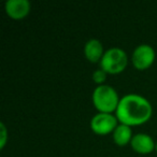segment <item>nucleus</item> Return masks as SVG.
<instances>
[{
	"instance_id": "obj_1",
	"label": "nucleus",
	"mask_w": 157,
	"mask_h": 157,
	"mask_svg": "<svg viewBox=\"0 0 157 157\" xmlns=\"http://www.w3.org/2000/svg\"><path fill=\"white\" fill-rule=\"evenodd\" d=\"M115 115L121 124L130 127L140 126L147 123L152 117L153 107L142 95L126 94L121 97Z\"/></svg>"
},
{
	"instance_id": "obj_2",
	"label": "nucleus",
	"mask_w": 157,
	"mask_h": 157,
	"mask_svg": "<svg viewBox=\"0 0 157 157\" xmlns=\"http://www.w3.org/2000/svg\"><path fill=\"white\" fill-rule=\"evenodd\" d=\"M121 97L116 90L108 84L96 86L92 95V101L96 110L101 113H114L117 110Z\"/></svg>"
},
{
	"instance_id": "obj_3",
	"label": "nucleus",
	"mask_w": 157,
	"mask_h": 157,
	"mask_svg": "<svg viewBox=\"0 0 157 157\" xmlns=\"http://www.w3.org/2000/svg\"><path fill=\"white\" fill-rule=\"evenodd\" d=\"M99 65L108 74H118L128 66V55L121 48H110L105 50Z\"/></svg>"
},
{
	"instance_id": "obj_4",
	"label": "nucleus",
	"mask_w": 157,
	"mask_h": 157,
	"mask_svg": "<svg viewBox=\"0 0 157 157\" xmlns=\"http://www.w3.org/2000/svg\"><path fill=\"white\" fill-rule=\"evenodd\" d=\"M118 124H120V122H118L115 114L98 112L92 117L90 126L92 131L96 135L105 136L109 133H113Z\"/></svg>"
},
{
	"instance_id": "obj_5",
	"label": "nucleus",
	"mask_w": 157,
	"mask_h": 157,
	"mask_svg": "<svg viewBox=\"0 0 157 157\" xmlns=\"http://www.w3.org/2000/svg\"><path fill=\"white\" fill-rule=\"evenodd\" d=\"M156 58V53L152 45L150 44H140L133 50L131 54V63L137 70L143 71L154 63Z\"/></svg>"
},
{
	"instance_id": "obj_6",
	"label": "nucleus",
	"mask_w": 157,
	"mask_h": 157,
	"mask_svg": "<svg viewBox=\"0 0 157 157\" xmlns=\"http://www.w3.org/2000/svg\"><path fill=\"white\" fill-rule=\"evenodd\" d=\"M31 10L29 0H7L5 3V11L10 18L14 21L24 20L28 16Z\"/></svg>"
},
{
	"instance_id": "obj_7",
	"label": "nucleus",
	"mask_w": 157,
	"mask_h": 157,
	"mask_svg": "<svg viewBox=\"0 0 157 157\" xmlns=\"http://www.w3.org/2000/svg\"><path fill=\"white\" fill-rule=\"evenodd\" d=\"M130 146L136 153L141 155H146L155 151L156 142L147 133L139 132L133 135L130 142Z\"/></svg>"
},
{
	"instance_id": "obj_8",
	"label": "nucleus",
	"mask_w": 157,
	"mask_h": 157,
	"mask_svg": "<svg viewBox=\"0 0 157 157\" xmlns=\"http://www.w3.org/2000/svg\"><path fill=\"white\" fill-rule=\"evenodd\" d=\"M103 44L98 39H90L84 45V56L90 63H100L103 54H105Z\"/></svg>"
},
{
	"instance_id": "obj_9",
	"label": "nucleus",
	"mask_w": 157,
	"mask_h": 157,
	"mask_svg": "<svg viewBox=\"0 0 157 157\" xmlns=\"http://www.w3.org/2000/svg\"><path fill=\"white\" fill-rule=\"evenodd\" d=\"M133 137L131 127L125 124H118L115 130L112 133V138L116 145L118 146H126L127 144H130L131 139Z\"/></svg>"
},
{
	"instance_id": "obj_10",
	"label": "nucleus",
	"mask_w": 157,
	"mask_h": 157,
	"mask_svg": "<svg viewBox=\"0 0 157 157\" xmlns=\"http://www.w3.org/2000/svg\"><path fill=\"white\" fill-rule=\"evenodd\" d=\"M107 75H108L107 72L103 71L102 69L99 68V69L95 70V71L93 72L92 78H93V81H94L95 83L97 84V86H98V85H102V84H105V80H107Z\"/></svg>"
},
{
	"instance_id": "obj_11",
	"label": "nucleus",
	"mask_w": 157,
	"mask_h": 157,
	"mask_svg": "<svg viewBox=\"0 0 157 157\" xmlns=\"http://www.w3.org/2000/svg\"><path fill=\"white\" fill-rule=\"evenodd\" d=\"M8 138H9V133H8V129L6 127L5 123H0V148L2 150L6 146L8 142Z\"/></svg>"
},
{
	"instance_id": "obj_12",
	"label": "nucleus",
	"mask_w": 157,
	"mask_h": 157,
	"mask_svg": "<svg viewBox=\"0 0 157 157\" xmlns=\"http://www.w3.org/2000/svg\"><path fill=\"white\" fill-rule=\"evenodd\" d=\"M155 151H156V154H157V141H156V147H155Z\"/></svg>"
}]
</instances>
